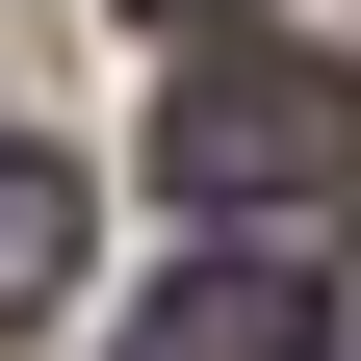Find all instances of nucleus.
I'll return each instance as SVG.
<instances>
[{
    "label": "nucleus",
    "instance_id": "obj_1",
    "mask_svg": "<svg viewBox=\"0 0 361 361\" xmlns=\"http://www.w3.org/2000/svg\"><path fill=\"white\" fill-rule=\"evenodd\" d=\"M155 180L207 233H310V207H361V78L336 52H207L155 104Z\"/></svg>",
    "mask_w": 361,
    "mask_h": 361
},
{
    "label": "nucleus",
    "instance_id": "obj_2",
    "mask_svg": "<svg viewBox=\"0 0 361 361\" xmlns=\"http://www.w3.org/2000/svg\"><path fill=\"white\" fill-rule=\"evenodd\" d=\"M129 361H336V284H310V258H207V284H155V310H129Z\"/></svg>",
    "mask_w": 361,
    "mask_h": 361
},
{
    "label": "nucleus",
    "instance_id": "obj_3",
    "mask_svg": "<svg viewBox=\"0 0 361 361\" xmlns=\"http://www.w3.org/2000/svg\"><path fill=\"white\" fill-rule=\"evenodd\" d=\"M52 284H78V155H26V129H0V336H26Z\"/></svg>",
    "mask_w": 361,
    "mask_h": 361
},
{
    "label": "nucleus",
    "instance_id": "obj_4",
    "mask_svg": "<svg viewBox=\"0 0 361 361\" xmlns=\"http://www.w3.org/2000/svg\"><path fill=\"white\" fill-rule=\"evenodd\" d=\"M129 26H258V0H129Z\"/></svg>",
    "mask_w": 361,
    "mask_h": 361
}]
</instances>
